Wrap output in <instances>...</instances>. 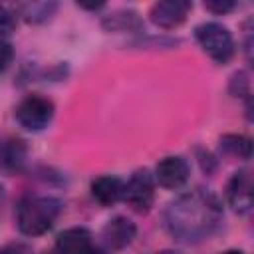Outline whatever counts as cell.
I'll return each mask as SVG.
<instances>
[{
  "mask_svg": "<svg viewBox=\"0 0 254 254\" xmlns=\"http://www.w3.org/2000/svg\"><path fill=\"white\" fill-rule=\"evenodd\" d=\"M220 222L222 204L212 192L204 189H194L181 194L165 210V224L169 232L187 244L208 238Z\"/></svg>",
  "mask_w": 254,
  "mask_h": 254,
  "instance_id": "1",
  "label": "cell"
},
{
  "mask_svg": "<svg viewBox=\"0 0 254 254\" xmlns=\"http://www.w3.org/2000/svg\"><path fill=\"white\" fill-rule=\"evenodd\" d=\"M62 212V200L54 196H28L18 204L16 224L26 236L48 232Z\"/></svg>",
  "mask_w": 254,
  "mask_h": 254,
  "instance_id": "2",
  "label": "cell"
},
{
  "mask_svg": "<svg viewBox=\"0 0 254 254\" xmlns=\"http://www.w3.org/2000/svg\"><path fill=\"white\" fill-rule=\"evenodd\" d=\"M194 38L202 52L212 58L216 64H226L234 56V40L228 28H224L218 22H204L196 26Z\"/></svg>",
  "mask_w": 254,
  "mask_h": 254,
  "instance_id": "3",
  "label": "cell"
},
{
  "mask_svg": "<svg viewBox=\"0 0 254 254\" xmlns=\"http://www.w3.org/2000/svg\"><path fill=\"white\" fill-rule=\"evenodd\" d=\"M54 113H56V107L52 99L40 93H32L18 103L14 117L28 131H42L52 123Z\"/></svg>",
  "mask_w": 254,
  "mask_h": 254,
  "instance_id": "4",
  "label": "cell"
},
{
  "mask_svg": "<svg viewBox=\"0 0 254 254\" xmlns=\"http://www.w3.org/2000/svg\"><path fill=\"white\" fill-rule=\"evenodd\" d=\"M135 212H149L155 198V179L149 171H137L131 175L127 183H123V196H121Z\"/></svg>",
  "mask_w": 254,
  "mask_h": 254,
  "instance_id": "5",
  "label": "cell"
},
{
  "mask_svg": "<svg viewBox=\"0 0 254 254\" xmlns=\"http://www.w3.org/2000/svg\"><path fill=\"white\" fill-rule=\"evenodd\" d=\"M190 8H192V2L189 0H163L151 6L149 18L155 26L163 30H173L187 20Z\"/></svg>",
  "mask_w": 254,
  "mask_h": 254,
  "instance_id": "6",
  "label": "cell"
},
{
  "mask_svg": "<svg viewBox=\"0 0 254 254\" xmlns=\"http://www.w3.org/2000/svg\"><path fill=\"white\" fill-rule=\"evenodd\" d=\"M226 200L238 214H248L252 210V175L248 169L236 171L226 183Z\"/></svg>",
  "mask_w": 254,
  "mask_h": 254,
  "instance_id": "7",
  "label": "cell"
},
{
  "mask_svg": "<svg viewBox=\"0 0 254 254\" xmlns=\"http://www.w3.org/2000/svg\"><path fill=\"white\" fill-rule=\"evenodd\" d=\"M155 181L165 189H181L189 181V163L179 155L161 159L155 169Z\"/></svg>",
  "mask_w": 254,
  "mask_h": 254,
  "instance_id": "8",
  "label": "cell"
},
{
  "mask_svg": "<svg viewBox=\"0 0 254 254\" xmlns=\"http://www.w3.org/2000/svg\"><path fill=\"white\" fill-rule=\"evenodd\" d=\"M56 250L60 254H101L91 240V232L83 226L65 228L56 238Z\"/></svg>",
  "mask_w": 254,
  "mask_h": 254,
  "instance_id": "9",
  "label": "cell"
},
{
  "mask_svg": "<svg viewBox=\"0 0 254 254\" xmlns=\"http://www.w3.org/2000/svg\"><path fill=\"white\" fill-rule=\"evenodd\" d=\"M135 234H137V226L127 216L111 218L101 230V238H103L105 246L111 250H121V248L129 246L131 240L135 238Z\"/></svg>",
  "mask_w": 254,
  "mask_h": 254,
  "instance_id": "10",
  "label": "cell"
},
{
  "mask_svg": "<svg viewBox=\"0 0 254 254\" xmlns=\"http://www.w3.org/2000/svg\"><path fill=\"white\" fill-rule=\"evenodd\" d=\"M28 161V147L18 137H8L0 145V165L8 173H22Z\"/></svg>",
  "mask_w": 254,
  "mask_h": 254,
  "instance_id": "11",
  "label": "cell"
},
{
  "mask_svg": "<svg viewBox=\"0 0 254 254\" xmlns=\"http://www.w3.org/2000/svg\"><path fill=\"white\" fill-rule=\"evenodd\" d=\"M91 196L101 206H111L123 196V181L111 175H103L91 181Z\"/></svg>",
  "mask_w": 254,
  "mask_h": 254,
  "instance_id": "12",
  "label": "cell"
},
{
  "mask_svg": "<svg viewBox=\"0 0 254 254\" xmlns=\"http://www.w3.org/2000/svg\"><path fill=\"white\" fill-rule=\"evenodd\" d=\"M101 26L107 32H137L143 26V20L135 10H115L101 18Z\"/></svg>",
  "mask_w": 254,
  "mask_h": 254,
  "instance_id": "13",
  "label": "cell"
},
{
  "mask_svg": "<svg viewBox=\"0 0 254 254\" xmlns=\"http://www.w3.org/2000/svg\"><path fill=\"white\" fill-rule=\"evenodd\" d=\"M218 149L222 155L226 157H234V159H250L252 155V143L248 137L244 135H234V133H228V135H222L220 141H218Z\"/></svg>",
  "mask_w": 254,
  "mask_h": 254,
  "instance_id": "14",
  "label": "cell"
},
{
  "mask_svg": "<svg viewBox=\"0 0 254 254\" xmlns=\"http://www.w3.org/2000/svg\"><path fill=\"white\" fill-rule=\"evenodd\" d=\"M56 8H58L56 2H32V4H24L20 8V12L26 22L40 24V22L50 20V16L56 12Z\"/></svg>",
  "mask_w": 254,
  "mask_h": 254,
  "instance_id": "15",
  "label": "cell"
},
{
  "mask_svg": "<svg viewBox=\"0 0 254 254\" xmlns=\"http://www.w3.org/2000/svg\"><path fill=\"white\" fill-rule=\"evenodd\" d=\"M16 28V16L12 10H8L6 6H0V36H8L12 34Z\"/></svg>",
  "mask_w": 254,
  "mask_h": 254,
  "instance_id": "16",
  "label": "cell"
},
{
  "mask_svg": "<svg viewBox=\"0 0 254 254\" xmlns=\"http://www.w3.org/2000/svg\"><path fill=\"white\" fill-rule=\"evenodd\" d=\"M230 91L234 95H248V75L246 71H236L230 79Z\"/></svg>",
  "mask_w": 254,
  "mask_h": 254,
  "instance_id": "17",
  "label": "cell"
},
{
  "mask_svg": "<svg viewBox=\"0 0 254 254\" xmlns=\"http://www.w3.org/2000/svg\"><path fill=\"white\" fill-rule=\"evenodd\" d=\"M234 0H204V8L212 14H226L234 8Z\"/></svg>",
  "mask_w": 254,
  "mask_h": 254,
  "instance_id": "18",
  "label": "cell"
},
{
  "mask_svg": "<svg viewBox=\"0 0 254 254\" xmlns=\"http://www.w3.org/2000/svg\"><path fill=\"white\" fill-rule=\"evenodd\" d=\"M12 60H14V48H12V44L6 42V40H0V73L12 64Z\"/></svg>",
  "mask_w": 254,
  "mask_h": 254,
  "instance_id": "19",
  "label": "cell"
},
{
  "mask_svg": "<svg viewBox=\"0 0 254 254\" xmlns=\"http://www.w3.org/2000/svg\"><path fill=\"white\" fill-rule=\"evenodd\" d=\"M0 254H30V248L24 244H10L0 250Z\"/></svg>",
  "mask_w": 254,
  "mask_h": 254,
  "instance_id": "20",
  "label": "cell"
},
{
  "mask_svg": "<svg viewBox=\"0 0 254 254\" xmlns=\"http://www.w3.org/2000/svg\"><path fill=\"white\" fill-rule=\"evenodd\" d=\"M79 8H85V10H99L103 8V2H77Z\"/></svg>",
  "mask_w": 254,
  "mask_h": 254,
  "instance_id": "21",
  "label": "cell"
},
{
  "mask_svg": "<svg viewBox=\"0 0 254 254\" xmlns=\"http://www.w3.org/2000/svg\"><path fill=\"white\" fill-rule=\"evenodd\" d=\"M220 254H244L242 250H224V252H220Z\"/></svg>",
  "mask_w": 254,
  "mask_h": 254,
  "instance_id": "22",
  "label": "cell"
},
{
  "mask_svg": "<svg viewBox=\"0 0 254 254\" xmlns=\"http://www.w3.org/2000/svg\"><path fill=\"white\" fill-rule=\"evenodd\" d=\"M155 254H179V252H173V250H161V252H155Z\"/></svg>",
  "mask_w": 254,
  "mask_h": 254,
  "instance_id": "23",
  "label": "cell"
},
{
  "mask_svg": "<svg viewBox=\"0 0 254 254\" xmlns=\"http://www.w3.org/2000/svg\"><path fill=\"white\" fill-rule=\"evenodd\" d=\"M46 254H60V252H58V250L54 248V250H50V252H46Z\"/></svg>",
  "mask_w": 254,
  "mask_h": 254,
  "instance_id": "24",
  "label": "cell"
}]
</instances>
